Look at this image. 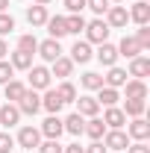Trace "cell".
<instances>
[{
	"label": "cell",
	"mask_w": 150,
	"mask_h": 153,
	"mask_svg": "<svg viewBox=\"0 0 150 153\" xmlns=\"http://www.w3.org/2000/svg\"><path fill=\"white\" fill-rule=\"evenodd\" d=\"M127 71L124 68H118V65H112L109 68V74L103 76V85H109V88H124V82H127Z\"/></svg>",
	"instance_id": "cell-17"
},
{
	"label": "cell",
	"mask_w": 150,
	"mask_h": 153,
	"mask_svg": "<svg viewBox=\"0 0 150 153\" xmlns=\"http://www.w3.org/2000/svg\"><path fill=\"white\" fill-rule=\"evenodd\" d=\"M127 153H150V147H147V141H135V144L127 147Z\"/></svg>",
	"instance_id": "cell-42"
},
{
	"label": "cell",
	"mask_w": 150,
	"mask_h": 153,
	"mask_svg": "<svg viewBox=\"0 0 150 153\" xmlns=\"http://www.w3.org/2000/svg\"><path fill=\"white\" fill-rule=\"evenodd\" d=\"M15 106L21 109V115H36L38 109H41V97H38V91L27 88V91H24V97H21Z\"/></svg>",
	"instance_id": "cell-4"
},
{
	"label": "cell",
	"mask_w": 150,
	"mask_h": 153,
	"mask_svg": "<svg viewBox=\"0 0 150 153\" xmlns=\"http://www.w3.org/2000/svg\"><path fill=\"white\" fill-rule=\"evenodd\" d=\"M106 38H109V24L103 18L85 21V41H88V44H103Z\"/></svg>",
	"instance_id": "cell-1"
},
{
	"label": "cell",
	"mask_w": 150,
	"mask_h": 153,
	"mask_svg": "<svg viewBox=\"0 0 150 153\" xmlns=\"http://www.w3.org/2000/svg\"><path fill=\"white\" fill-rule=\"evenodd\" d=\"M12 74H15V68H12L6 59H0V85H6V82L12 79Z\"/></svg>",
	"instance_id": "cell-38"
},
{
	"label": "cell",
	"mask_w": 150,
	"mask_h": 153,
	"mask_svg": "<svg viewBox=\"0 0 150 153\" xmlns=\"http://www.w3.org/2000/svg\"><path fill=\"white\" fill-rule=\"evenodd\" d=\"M65 30H68V36H79L85 30V18L82 15H68L65 18Z\"/></svg>",
	"instance_id": "cell-31"
},
{
	"label": "cell",
	"mask_w": 150,
	"mask_h": 153,
	"mask_svg": "<svg viewBox=\"0 0 150 153\" xmlns=\"http://www.w3.org/2000/svg\"><path fill=\"white\" fill-rule=\"evenodd\" d=\"M3 91H6V103H18L21 97H24V91H27V85L18 82V79H9V82L3 85Z\"/></svg>",
	"instance_id": "cell-25"
},
{
	"label": "cell",
	"mask_w": 150,
	"mask_h": 153,
	"mask_svg": "<svg viewBox=\"0 0 150 153\" xmlns=\"http://www.w3.org/2000/svg\"><path fill=\"white\" fill-rule=\"evenodd\" d=\"M65 9H68L71 15H79V12L85 9V0H65Z\"/></svg>",
	"instance_id": "cell-40"
},
{
	"label": "cell",
	"mask_w": 150,
	"mask_h": 153,
	"mask_svg": "<svg viewBox=\"0 0 150 153\" xmlns=\"http://www.w3.org/2000/svg\"><path fill=\"white\" fill-rule=\"evenodd\" d=\"M38 56L44 59V62H56L62 56V44H59L56 38H47V41H38Z\"/></svg>",
	"instance_id": "cell-7"
},
{
	"label": "cell",
	"mask_w": 150,
	"mask_h": 153,
	"mask_svg": "<svg viewBox=\"0 0 150 153\" xmlns=\"http://www.w3.org/2000/svg\"><path fill=\"white\" fill-rule=\"evenodd\" d=\"M100 106H115L118 100H121V94H118V88H109V85H103V88H97V97H94Z\"/></svg>",
	"instance_id": "cell-27"
},
{
	"label": "cell",
	"mask_w": 150,
	"mask_h": 153,
	"mask_svg": "<svg viewBox=\"0 0 150 153\" xmlns=\"http://www.w3.org/2000/svg\"><path fill=\"white\" fill-rule=\"evenodd\" d=\"M6 56H9V44L0 38V59H6Z\"/></svg>",
	"instance_id": "cell-44"
},
{
	"label": "cell",
	"mask_w": 150,
	"mask_h": 153,
	"mask_svg": "<svg viewBox=\"0 0 150 153\" xmlns=\"http://www.w3.org/2000/svg\"><path fill=\"white\" fill-rule=\"evenodd\" d=\"M18 50L36 53V50H38V38H36V36H30V33H27V36H21V38H18Z\"/></svg>",
	"instance_id": "cell-33"
},
{
	"label": "cell",
	"mask_w": 150,
	"mask_h": 153,
	"mask_svg": "<svg viewBox=\"0 0 150 153\" xmlns=\"http://www.w3.org/2000/svg\"><path fill=\"white\" fill-rule=\"evenodd\" d=\"M103 144H106V150H127L130 147V135L124 130H106Z\"/></svg>",
	"instance_id": "cell-3"
},
{
	"label": "cell",
	"mask_w": 150,
	"mask_h": 153,
	"mask_svg": "<svg viewBox=\"0 0 150 153\" xmlns=\"http://www.w3.org/2000/svg\"><path fill=\"white\" fill-rule=\"evenodd\" d=\"M9 65H12L15 71H30V68H33V53L15 50V53H9Z\"/></svg>",
	"instance_id": "cell-21"
},
{
	"label": "cell",
	"mask_w": 150,
	"mask_h": 153,
	"mask_svg": "<svg viewBox=\"0 0 150 153\" xmlns=\"http://www.w3.org/2000/svg\"><path fill=\"white\" fill-rule=\"evenodd\" d=\"M135 41L141 44V50H144V53L150 50V24H144V27H138V33H135Z\"/></svg>",
	"instance_id": "cell-34"
},
{
	"label": "cell",
	"mask_w": 150,
	"mask_h": 153,
	"mask_svg": "<svg viewBox=\"0 0 150 153\" xmlns=\"http://www.w3.org/2000/svg\"><path fill=\"white\" fill-rule=\"evenodd\" d=\"M147 109V100H127L124 103V115H130V118H141Z\"/></svg>",
	"instance_id": "cell-32"
},
{
	"label": "cell",
	"mask_w": 150,
	"mask_h": 153,
	"mask_svg": "<svg viewBox=\"0 0 150 153\" xmlns=\"http://www.w3.org/2000/svg\"><path fill=\"white\" fill-rule=\"evenodd\" d=\"M62 124H65V133H71V135H82V127H85V118H82L79 112H71L68 118H65V121H62Z\"/></svg>",
	"instance_id": "cell-26"
},
{
	"label": "cell",
	"mask_w": 150,
	"mask_h": 153,
	"mask_svg": "<svg viewBox=\"0 0 150 153\" xmlns=\"http://www.w3.org/2000/svg\"><path fill=\"white\" fill-rule=\"evenodd\" d=\"M62 97L56 94V88H44V97H41V109H47L50 115H59L62 112Z\"/></svg>",
	"instance_id": "cell-14"
},
{
	"label": "cell",
	"mask_w": 150,
	"mask_h": 153,
	"mask_svg": "<svg viewBox=\"0 0 150 153\" xmlns=\"http://www.w3.org/2000/svg\"><path fill=\"white\" fill-rule=\"evenodd\" d=\"M38 133L44 135V138H59V135L65 133V124H62V118H59V115H50V118L41 124V130H38Z\"/></svg>",
	"instance_id": "cell-10"
},
{
	"label": "cell",
	"mask_w": 150,
	"mask_h": 153,
	"mask_svg": "<svg viewBox=\"0 0 150 153\" xmlns=\"http://www.w3.org/2000/svg\"><path fill=\"white\" fill-rule=\"evenodd\" d=\"M103 124H106V130H124V124H127L124 109H118V106H106V112H103Z\"/></svg>",
	"instance_id": "cell-5"
},
{
	"label": "cell",
	"mask_w": 150,
	"mask_h": 153,
	"mask_svg": "<svg viewBox=\"0 0 150 153\" xmlns=\"http://www.w3.org/2000/svg\"><path fill=\"white\" fill-rule=\"evenodd\" d=\"M44 27H47V33H50V38H62V36H68V30H65V18H62V15H56V18H47V24H44Z\"/></svg>",
	"instance_id": "cell-28"
},
{
	"label": "cell",
	"mask_w": 150,
	"mask_h": 153,
	"mask_svg": "<svg viewBox=\"0 0 150 153\" xmlns=\"http://www.w3.org/2000/svg\"><path fill=\"white\" fill-rule=\"evenodd\" d=\"M127 21H130V15H127V6H109L106 9V24H109V30H121V27H127Z\"/></svg>",
	"instance_id": "cell-8"
},
{
	"label": "cell",
	"mask_w": 150,
	"mask_h": 153,
	"mask_svg": "<svg viewBox=\"0 0 150 153\" xmlns=\"http://www.w3.org/2000/svg\"><path fill=\"white\" fill-rule=\"evenodd\" d=\"M53 65V71H50V76H59V79H68V76L74 74V62L68 56H59L56 62H50Z\"/></svg>",
	"instance_id": "cell-23"
},
{
	"label": "cell",
	"mask_w": 150,
	"mask_h": 153,
	"mask_svg": "<svg viewBox=\"0 0 150 153\" xmlns=\"http://www.w3.org/2000/svg\"><path fill=\"white\" fill-rule=\"evenodd\" d=\"M82 150H85V153H109L103 141H91V144H88V147H82Z\"/></svg>",
	"instance_id": "cell-41"
},
{
	"label": "cell",
	"mask_w": 150,
	"mask_h": 153,
	"mask_svg": "<svg viewBox=\"0 0 150 153\" xmlns=\"http://www.w3.org/2000/svg\"><path fill=\"white\" fill-rule=\"evenodd\" d=\"M124 88H127V100H147V85H144V79H127Z\"/></svg>",
	"instance_id": "cell-16"
},
{
	"label": "cell",
	"mask_w": 150,
	"mask_h": 153,
	"mask_svg": "<svg viewBox=\"0 0 150 153\" xmlns=\"http://www.w3.org/2000/svg\"><path fill=\"white\" fill-rule=\"evenodd\" d=\"M85 6L91 9L94 15H106V9H109V0H85Z\"/></svg>",
	"instance_id": "cell-37"
},
{
	"label": "cell",
	"mask_w": 150,
	"mask_h": 153,
	"mask_svg": "<svg viewBox=\"0 0 150 153\" xmlns=\"http://www.w3.org/2000/svg\"><path fill=\"white\" fill-rule=\"evenodd\" d=\"M94 53H91V44H88V41H76L74 47H71V62H79V65H85V62H88V59H91Z\"/></svg>",
	"instance_id": "cell-20"
},
{
	"label": "cell",
	"mask_w": 150,
	"mask_h": 153,
	"mask_svg": "<svg viewBox=\"0 0 150 153\" xmlns=\"http://www.w3.org/2000/svg\"><path fill=\"white\" fill-rule=\"evenodd\" d=\"M82 133L88 135L91 141H100V138L106 135V124H103V118H97V115L88 118V121H85V127H82Z\"/></svg>",
	"instance_id": "cell-15"
},
{
	"label": "cell",
	"mask_w": 150,
	"mask_h": 153,
	"mask_svg": "<svg viewBox=\"0 0 150 153\" xmlns=\"http://www.w3.org/2000/svg\"><path fill=\"white\" fill-rule=\"evenodd\" d=\"M147 74H150V59L147 56L130 59V76H132V79H144Z\"/></svg>",
	"instance_id": "cell-18"
},
{
	"label": "cell",
	"mask_w": 150,
	"mask_h": 153,
	"mask_svg": "<svg viewBox=\"0 0 150 153\" xmlns=\"http://www.w3.org/2000/svg\"><path fill=\"white\" fill-rule=\"evenodd\" d=\"M12 147H15V138L9 133H0V153H12Z\"/></svg>",
	"instance_id": "cell-39"
},
{
	"label": "cell",
	"mask_w": 150,
	"mask_h": 153,
	"mask_svg": "<svg viewBox=\"0 0 150 153\" xmlns=\"http://www.w3.org/2000/svg\"><path fill=\"white\" fill-rule=\"evenodd\" d=\"M127 135L135 138V141H147L150 138V124L144 121V118H132V124L127 127Z\"/></svg>",
	"instance_id": "cell-12"
},
{
	"label": "cell",
	"mask_w": 150,
	"mask_h": 153,
	"mask_svg": "<svg viewBox=\"0 0 150 153\" xmlns=\"http://www.w3.org/2000/svg\"><path fill=\"white\" fill-rule=\"evenodd\" d=\"M47 18H50V15H47V6H36V3H33V6L27 9V21H30V27H44Z\"/></svg>",
	"instance_id": "cell-24"
},
{
	"label": "cell",
	"mask_w": 150,
	"mask_h": 153,
	"mask_svg": "<svg viewBox=\"0 0 150 153\" xmlns=\"http://www.w3.org/2000/svg\"><path fill=\"white\" fill-rule=\"evenodd\" d=\"M76 103V112L82 115V118H94V115L100 112V103H97V100H94V97H79V100H74Z\"/></svg>",
	"instance_id": "cell-22"
},
{
	"label": "cell",
	"mask_w": 150,
	"mask_h": 153,
	"mask_svg": "<svg viewBox=\"0 0 150 153\" xmlns=\"http://www.w3.org/2000/svg\"><path fill=\"white\" fill-rule=\"evenodd\" d=\"M56 94L62 97V103H74V100H76V85L71 82V79H62L59 88H56Z\"/></svg>",
	"instance_id": "cell-29"
},
{
	"label": "cell",
	"mask_w": 150,
	"mask_h": 153,
	"mask_svg": "<svg viewBox=\"0 0 150 153\" xmlns=\"http://www.w3.org/2000/svg\"><path fill=\"white\" fill-rule=\"evenodd\" d=\"M144 50H141V44L135 41V36H124L121 38V44H118V56H127V59H135L141 56Z\"/></svg>",
	"instance_id": "cell-9"
},
{
	"label": "cell",
	"mask_w": 150,
	"mask_h": 153,
	"mask_svg": "<svg viewBox=\"0 0 150 153\" xmlns=\"http://www.w3.org/2000/svg\"><path fill=\"white\" fill-rule=\"evenodd\" d=\"M38 153H62V144H59V138H47V141H41L36 147Z\"/></svg>",
	"instance_id": "cell-35"
},
{
	"label": "cell",
	"mask_w": 150,
	"mask_h": 153,
	"mask_svg": "<svg viewBox=\"0 0 150 153\" xmlns=\"http://www.w3.org/2000/svg\"><path fill=\"white\" fill-rule=\"evenodd\" d=\"M79 82H82V88H88V91H97V88H103V76L94 74V71H85V74L79 76Z\"/></svg>",
	"instance_id": "cell-30"
},
{
	"label": "cell",
	"mask_w": 150,
	"mask_h": 153,
	"mask_svg": "<svg viewBox=\"0 0 150 153\" xmlns=\"http://www.w3.org/2000/svg\"><path fill=\"white\" fill-rule=\"evenodd\" d=\"M94 56H97V62H100V65L112 68L115 62H118V47H115V44H109V41H103V44L97 47V53H94Z\"/></svg>",
	"instance_id": "cell-13"
},
{
	"label": "cell",
	"mask_w": 150,
	"mask_h": 153,
	"mask_svg": "<svg viewBox=\"0 0 150 153\" xmlns=\"http://www.w3.org/2000/svg\"><path fill=\"white\" fill-rule=\"evenodd\" d=\"M36 6H47V3H53V0H33Z\"/></svg>",
	"instance_id": "cell-46"
},
{
	"label": "cell",
	"mask_w": 150,
	"mask_h": 153,
	"mask_svg": "<svg viewBox=\"0 0 150 153\" xmlns=\"http://www.w3.org/2000/svg\"><path fill=\"white\" fill-rule=\"evenodd\" d=\"M30 88H33V91L50 88V71H47L44 65H33V68H30Z\"/></svg>",
	"instance_id": "cell-2"
},
{
	"label": "cell",
	"mask_w": 150,
	"mask_h": 153,
	"mask_svg": "<svg viewBox=\"0 0 150 153\" xmlns=\"http://www.w3.org/2000/svg\"><path fill=\"white\" fill-rule=\"evenodd\" d=\"M127 15H130V21H135L138 27L150 24V6H147V0H135V3H132V9L127 12Z\"/></svg>",
	"instance_id": "cell-11"
},
{
	"label": "cell",
	"mask_w": 150,
	"mask_h": 153,
	"mask_svg": "<svg viewBox=\"0 0 150 153\" xmlns=\"http://www.w3.org/2000/svg\"><path fill=\"white\" fill-rule=\"evenodd\" d=\"M9 9V0H0V12H6Z\"/></svg>",
	"instance_id": "cell-45"
},
{
	"label": "cell",
	"mask_w": 150,
	"mask_h": 153,
	"mask_svg": "<svg viewBox=\"0 0 150 153\" xmlns=\"http://www.w3.org/2000/svg\"><path fill=\"white\" fill-rule=\"evenodd\" d=\"M109 3H124V0H109Z\"/></svg>",
	"instance_id": "cell-47"
},
{
	"label": "cell",
	"mask_w": 150,
	"mask_h": 153,
	"mask_svg": "<svg viewBox=\"0 0 150 153\" xmlns=\"http://www.w3.org/2000/svg\"><path fill=\"white\" fill-rule=\"evenodd\" d=\"M18 144L24 147V150H36L38 144H41V133H38L36 127H21V133H18Z\"/></svg>",
	"instance_id": "cell-6"
},
{
	"label": "cell",
	"mask_w": 150,
	"mask_h": 153,
	"mask_svg": "<svg viewBox=\"0 0 150 153\" xmlns=\"http://www.w3.org/2000/svg\"><path fill=\"white\" fill-rule=\"evenodd\" d=\"M21 121V109L15 103H6V106H0V127H15Z\"/></svg>",
	"instance_id": "cell-19"
},
{
	"label": "cell",
	"mask_w": 150,
	"mask_h": 153,
	"mask_svg": "<svg viewBox=\"0 0 150 153\" xmlns=\"http://www.w3.org/2000/svg\"><path fill=\"white\" fill-rule=\"evenodd\" d=\"M15 30V18L9 15V12H0V36H6V33H12Z\"/></svg>",
	"instance_id": "cell-36"
},
{
	"label": "cell",
	"mask_w": 150,
	"mask_h": 153,
	"mask_svg": "<svg viewBox=\"0 0 150 153\" xmlns=\"http://www.w3.org/2000/svg\"><path fill=\"white\" fill-rule=\"evenodd\" d=\"M62 153H85L79 144H68V147H62Z\"/></svg>",
	"instance_id": "cell-43"
}]
</instances>
